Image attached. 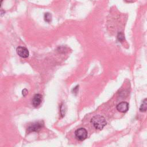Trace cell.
<instances>
[{
    "label": "cell",
    "instance_id": "277c9868",
    "mask_svg": "<svg viewBox=\"0 0 147 147\" xmlns=\"http://www.w3.org/2000/svg\"><path fill=\"white\" fill-rule=\"evenodd\" d=\"M17 53L22 58H26L29 56V52L28 49L24 47H18L16 49Z\"/></svg>",
    "mask_w": 147,
    "mask_h": 147
},
{
    "label": "cell",
    "instance_id": "3957f363",
    "mask_svg": "<svg viewBox=\"0 0 147 147\" xmlns=\"http://www.w3.org/2000/svg\"><path fill=\"white\" fill-rule=\"evenodd\" d=\"M43 126V123L42 122H36L30 123L28 127L27 130L28 132L38 131Z\"/></svg>",
    "mask_w": 147,
    "mask_h": 147
},
{
    "label": "cell",
    "instance_id": "8992f818",
    "mask_svg": "<svg viewBox=\"0 0 147 147\" xmlns=\"http://www.w3.org/2000/svg\"><path fill=\"white\" fill-rule=\"evenodd\" d=\"M42 101V96L39 94H36L34 95L33 99H32V105L34 107H37L39 106Z\"/></svg>",
    "mask_w": 147,
    "mask_h": 147
},
{
    "label": "cell",
    "instance_id": "ba28073f",
    "mask_svg": "<svg viewBox=\"0 0 147 147\" xmlns=\"http://www.w3.org/2000/svg\"><path fill=\"white\" fill-rule=\"evenodd\" d=\"M51 18H52V16L51 15L50 13H47L45 14V16H44V18H45V21L49 22L51 21Z\"/></svg>",
    "mask_w": 147,
    "mask_h": 147
},
{
    "label": "cell",
    "instance_id": "52a82bcc",
    "mask_svg": "<svg viewBox=\"0 0 147 147\" xmlns=\"http://www.w3.org/2000/svg\"><path fill=\"white\" fill-rule=\"evenodd\" d=\"M147 110V98H145L143 100L142 104L140 107V110L141 112H145Z\"/></svg>",
    "mask_w": 147,
    "mask_h": 147
},
{
    "label": "cell",
    "instance_id": "5b68a950",
    "mask_svg": "<svg viewBox=\"0 0 147 147\" xmlns=\"http://www.w3.org/2000/svg\"><path fill=\"white\" fill-rule=\"evenodd\" d=\"M117 109L121 113H125L129 109V104L126 102H122L117 105Z\"/></svg>",
    "mask_w": 147,
    "mask_h": 147
},
{
    "label": "cell",
    "instance_id": "6da1fadb",
    "mask_svg": "<svg viewBox=\"0 0 147 147\" xmlns=\"http://www.w3.org/2000/svg\"><path fill=\"white\" fill-rule=\"evenodd\" d=\"M91 123L96 129L101 130L106 125V121L105 118L101 115H96L91 119Z\"/></svg>",
    "mask_w": 147,
    "mask_h": 147
},
{
    "label": "cell",
    "instance_id": "7a4b0ae2",
    "mask_svg": "<svg viewBox=\"0 0 147 147\" xmlns=\"http://www.w3.org/2000/svg\"><path fill=\"white\" fill-rule=\"evenodd\" d=\"M75 135L78 140L83 141L87 137V131L86 129L81 127L75 130Z\"/></svg>",
    "mask_w": 147,
    "mask_h": 147
},
{
    "label": "cell",
    "instance_id": "9c48e42d",
    "mask_svg": "<svg viewBox=\"0 0 147 147\" xmlns=\"http://www.w3.org/2000/svg\"><path fill=\"white\" fill-rule=\"evenodd\" d=\"M28 90L26 89V88H24L22 91V95L24 96H25L27 94H28Z\"/></svg>",
    "mask_w": 147,
    "mask_h": 147
}]
</instances>
